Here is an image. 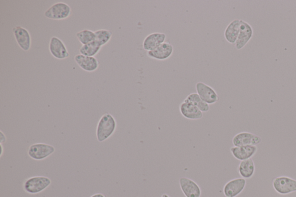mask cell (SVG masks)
Listing matches in <instances>:
<instances>
[{
	"label": "cell",
	"instance_id": "6da1fadb",
	"mask_svg": "<svg viewBox=\"0 0 296 197\" xmlns=\"http://www.w3.org/2000/svg\"><path fill=\"white\" fill-rule=\"evenodd\" d=\"M117 123L112 114L106 113L103 114L98 121L96 137L100 142L107 140L115 133L117 130Z\"/></svg>",
	"mask_w": 296,
	"mask_h": 197
},
{
	"label": "cell",
	"instance_id": "7a4b0ae2",
	"mask_svg": "<svg viewBox=\"0 0 296 197\" xmlns=\"http://www.w3.org/2000/svg\"><path fill=\"white\" fill-rule=\"evenodd\" d=\"M52 183L51 179L46 176H32L24 181L23 189L28 194H37L46 190Z\"/></svg>",
	"mask_w": 296,
	"mask_h": 197
},
{
	"label": "cell",
	"instance_id": "3957f363",
	"mask_svg": "<svg viewBox=\"0 0 296 197\" xmlns=\"http://www.w3.org/2000/svg\"><path fill=\"white\" fill-rule=\"evenodd\" d=\"M72 13L70 6L64 2H58L53 4L44 12L45 17L49 19L62 20L66 19Z\"/></svg>",
	"mask_w": 296,
	"mask_h": 197
},
{
	"label": "cell",
	"instance_id": "277c9868",
	"mask_svg": "<svg viewBox=\"0 0 296 197\" xmlns=\"http://www.w3.org/2000/svg\"><path fill=\"white\" fill-rule=\"evenodd\" d=\"M55 151V147L52 145L37 143L28 147L27 154L31 159L40 161L50 156Z\"/></svg>",
	"mask_w": 296,
	"mask_h": 197
},
{
	"label": "cell",
	"instance_id": "5b68a950",
	"mask_svg": "<svg viewBox=\"0 0 296 197\" xmlns=\"http://www.w3.org/2000/svg\"><path fill=\"white\" fill-rule=\"evenodd\" d=\"M273 186L278 194H289L296 191V180L287 176H279L273 180Z\"/></svg>",
	"mask_w": 296,
	"mask_h": 197
},
{
	"label": "cell",
	"instance_id": "8992f818",
	"mask_svg": "<svg viewBox=\"0 0 296 197\" xmlns=\"http://www.w3.org/2000/svg\"><path fill=\"white\" fill-rule=\"evenodd\" d=\"M196 90L201 100L209 105L215 104L219 100L218 94L215 90L204 82H197L196 84Z\"/></svg>",
	"mask_w": 296,
	"mask_h": 197
},
{
	"label": "cell",
	"instance_id": "52a82bcc",
	"mask_svg": "<svg viewBox=\"0 0 296 197\" xmlns=\"http://www.w3.org/2000/svg\"><path fill=\"white\" fill-rule=\"evenodd\" d=\"M49 49L51 54L56 59L64 60L69 57L68 49L63 41L57 36H53L51 37Z\"/></svg>",
	"mask_w": 296,
	"mask_h": 197
},
{
	"label": "cell",
	"instance_id": "ba28073f",
	"mask_svg": "<svg viewBox=\"0 0 296 197\" xmlns=\"http://www.w3.org/2000/svg\"><path fill=\"white\" fill-rule=\"evenodd\" d=\"M261 137L249 132L238 133L232 139L234 146H257L262 142Z\"/></svg>",
	"mask_w": 296,
	"mask_h": 197
},
{
	"label": "cell",
	"instance_id": "9c48e42d",
	"mask_svg": "<svg viewBox=\"0 0 296 197\" xmlns=\"http://www.w3.org/2000/svg\"><path fill=\"white\" fill-rule=\"evenodd\" d=\"M16 43L23 51L27 52L31 47V37L29 31L20 26H16L12 28Z\"/></svg>",
	"mask_w": 296,
	"mask_h": 197
},
{
	"label": "cell",
	"instance_id": "30bf717a",
	"mask_svg": "<svg viewBox=\"0 0 296 197\" xmlns=\"http://www.w3.org/2000/svg\"><path fill=\"white\" fill-rule=\"evenodd\" d=\"M253 34V28L250 24L243 20H240V29L239 34L235 44L237 50L243 49L252 39Z\"/></svg>",
	"mask_w": 296,
	"mask_h": 197
},
{
	"label": "cell",
	"instance_id": "8fae6325",
	"mask_svg": "<svg viewBox=\"0 0 296 197\" xmlns=\"http://www.w3.org/2000/svg\"><path fill=\"white\" fill-rule=\"evenodd\" d=\"M246 179L240 178L230 180L224 187V194L226 197H236L245 189Z\"/></svg>",
	"mask_w": 296,
	"mask_h": 197
},
{
	"label": "cell",
	"instance_id": "7c38bea8",
	"mask_svg": "<svg viewBox=\"0 0 296 197\" xmlns=\"http://www.w3.org/2000/svg\"><path fill=\"white\" fill-rule=\"evenodd\" d=\"M180 189L186 197H201L202 191L199 184L194 180L187 177L179 180Z\"/></svg>",
	"mask_w": 296,
	"mask_h": 197
},
{
	"label": "cell",
	"instance_id": "4fadbf2b",
	"mask_svg": "<svg viewBox=\"0 0 296 197\" xmlns=\"http://www.w3.org/2000/svg\"><path fill=\"white\" fill-rule=\"evenodd\" d=\"M174 52V47L169 42L162 44L154 51L147 52V56L150 58L159 61L169 59Z\"/></svg>",
	"mask_w": 296,
	"mask_h": 197
},
{
	"label": "cell",
	"instance_id": "5bb4252c",
	"mask_svg": "<svg viewBox=\"0 0 296 197\" xmlns=\"http://www.w3.org/2000/svg\"><path fill=\"white\" fill-rule=\"evenodd\" d=\"M167 35L162 32H153L147 35L142 43V47L147 52L155 50L164 43L166 42Z\"/></svg>",
	"mask_w": 296,
	"mask_h": 197
},
{
	"label": "cell",
	"instance_id": "9a60e30c",
	"mask_svg": "<svg viewBox=\"0 0 296 197\" xmlns=\"http://www.w3.org/2000/svg\"><path fill=\"white\" fill-rule=\"evenodd\" d=\"M74 60L78 66L86 72L96 71L99 67V62L95 57L86 56L79 54L74 57Z\"/></svg>",
	"mask_w": 296,
	"mask_h": 197
},
{
	"label": "cell",
	"instance_id": "2e32d148",
	"mask_svg": "<svg viewBox=\"0 0 296 197\" xmlns=\"http://www.w3.org/2000/svg\"><path fill=\"white\" fill-rule=\"evenodd\" d=\"M179 111L184 118L189 120H200L203 117V113L197 106L185 101L180 104Z\"/></svg>",
	"mask_w": 296,
	"mask_h": 197
},
{
	"label": "cell",
	"instance_id": "e0dca14e",
	"mask_svg": "<svg viewBox=\"0 0 296 197\" xmlns=\"http://www.w3.org/2000/svg\"><path fill=\"white\" fill-rule=\"evenodd\" d=\"M257 151V146H233L230 148L233 157L241 162L251 159Z\"/></svg>",
	"mask_w": 296,
	"mask_h": 197
},
{
	"label": "cell",
	"instance_id": "ac0fdd59",
	"mask_svg": "<svg viewBox=\"0 0 296 197\" xmlns=\"http://www.w3.org/2000/svg\"><path fill=\"white\" fill-rule=\"evenodd\" d=\"M240 29V20L235 19L230 22L224 32L225 38L230 44L235 45Z\"/></svg>",
	"mask_w": 296,
	"mask_h": 197
},
{
	"label": "cell",
	"instance_id": "d6986e66",
	"mask_svg": "<svg viewBox=\"0 0 296 197\" xmlns=\"http://www.w3.org/2000/svg\"><path fill=\"white\" fill-rule=\"evenodd\" d=\"M238 172L242 178H251L255 172V166L253 159L251 158L241 161L238 165Z\"/></svg>",
	"mask_w": 296,
	"mask_h": 197
},
{
	"label": "cell",
	"instance_id": "ffe728a7",
	"mask_svg": "<svg viewBox=\"0 0 296 197\" xmlns=\"http://www.w3.org/2000/svg\"><path fill=\"white\" fill-rule=\"evenodd\" d=\"M184 101L191 102V103L197 106L203 113L208 112L210 109L209 105L201 100V98L197 93L189 94Z\"/></svg>",
	"mask_w": 296,
	"mask_h": 197
},
{
	"label": "cell",
	"instance_id": "44dd1931",
	"mask_svg": "<svg viewBox=\"0 0 296 197\" xmlns=\"http://www.w3.org/2000/svg\"><path fill=\"white\" fill-rule=\"evenodd\" d=\"M101 48L95 41H94L88 44L82 45L80 49V53L81 55L84 56L94 57L100 52Z\"/></svg>",
	"mask_w": 296,
	"mask_h": 197
},
{
	"label": "cell",
	"instance_id": "7402d4cb",
	"mask_svg": "<svg viewBox=\"0 0 296 197\" xmlns=\"http://www.w3.org/2000/svg\"><path fill=\"white\" fill-rule=\"evenodd\" d=\"M76 36L82 45L88 44L96 40L95 32L87 29L78 32Z\"/></svg>",
	"mask_w": 296,
	"mask_h": 197
},
{
	"label": "cell",
	"instance_id": "603a6c76",
	"mask_svg": "<svg viewBox=\"0 0 296 197\" xmlns=\"http://www.w3.org/2000/svg\"><path fill=\"white\" fill-rule=\"evenodd\" d=\"M95 34V41L101 47L104 46L106 44H108L113 36L112 31L105 29H101L96 31Z\"/></svg>",
	"mask_w": 296,
	"mask_h": 197
},
{
	"label": "cell",
	"instance_id": "cb8c5ba5",
	"mask_svg": "<svg viewBox=\"0 0 296 197\" xmlns=\"http://www.w3.org/2000/svg\"><path fill=\"white\" fill-rule=\"evenodd\" d=\"M1 137H0V142H1V144H3V143H5L7 141V138L6 135L4 134V133L1 131Z\"/></svg>",
	"mask_w": 296,
	"mask_h": 197
},
{
	"label": "cell",
	"instance_id": "d4e9b609",
	"mask_svg": "<svg viewBox=\"0 0 296 197\" xmlns=\"http://www.w3.org/2000/svg\"><path fill=\"white\" fill-rule=\"evenodd\" d=\"M90 197H106L103 194L101 193H97L95 194H93Z\"/></svg>",
	"mask_w": 296,
	"mask_h": 197
},
{
	"label": "cell",
	"instance_id": "484cf974",
	"mask_svg": "<svg viewBox=\"0 0 296 197\" xmlns=\"http://www.w3.org/2000/svg\"><path fill=\"white\" fill-rule=\"evenodd\" d=\"M161 197H170V196L167 194H163Z\"/></svg>",
	"mask_w": 296,
	"mask_h": 197
}]
</instances>
